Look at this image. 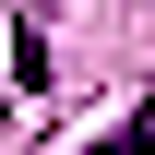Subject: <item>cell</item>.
<instances>
[{
    "mask_svg": "<svg viewBox=\"0 0 155 155\" xmlns=\"http://www.w3.org/2000/svg\"><path fill=\"white\" fill-rule=\"evenodd\" d=\"M96 155H155V96H143V107H131V119H119V131H107V143H96Z\"/></svg>",
    "mask_w": 155,
    "mask_h": 155,
    "instance_id": "6da1fadb",
    "label": "cell"
}]
</instances>
